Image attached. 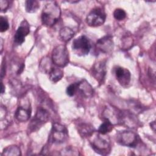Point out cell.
I'll return each mask as SVG.
<instances>
[{
    "label": "cell",
    "instance_id": "ffe728a7",
    "mask_svg": "<svg viewBox=\"0 0 156 156\" xmlns=\"http://www.w3.org/2000/svg\"><path fill=\"white\" fill-rule=\"evenodd\" d=\"M113 128V124L107 119L104 118V121L98 129V132L102 134H107L110 132Z\"/></svg>",
    "mask_w": 156,
    "mask_h": 156
},
{
    "label": "cell",
    "instance_id": "8992f818",
    "mask_svg": "<svg viewBox=\"0 0 156 156\" xmlns=\"http://www.w3.org/2000/svg\"><path fill=\"white\" fill-rule=\"evenodd\" d=\"M91 48L89 39L85 35H81L74 40L72 49L74 53L79 56L87 55Z\"/></svg>",
    "mask_w": 156,
    "mask_h": 156
},
{
    "label": "cell",
    "instance_id": "7c38bea8",
    "mask_svg": "<svg viewBox=\"0 0 156 156\" xmlns=\"http://www.w3.org/2000/svg\"><path fill=\"white\" fill-rule=\"evenodd\" d=\"M92 75L99 83H102L106 74L105 62L99 61L96 63L92 68Z\"/></svg>",
    "mask_w": 156,
    "mask_h": 156
},
{
    "label": "cell",
    "instance_id": "5b68a950",
    "mask_svg": "<svg viewBox=\"0 0 156 156\" xmlns=\"http://www.w3.org/2000/svg\"><path fill=\"white\" fill-rule=\"evenodd\" d=\"M49 119V113L44 107H39L32 120L29 124L28 129L30 132H35L39 129Z\"/></svg>",
    "mask_w": 156,
    "mask_h": 156
},
{
    "label": "cell",
    "instance_id": "484cf974",
    "mask_svg": "<svg viewBox=\"0 0 156 156\" xmlns=\"http://www.w3.org/2000/svg\"><path fill=\"white\" fill-rule=\"evenodd\" d=\"M9 1L6 0L0 1V9L1 12H5L9 7Z\"/></svg>",
    "mask_w": 156,
    "mask_h": 156
},
{
    "label": "cell",
    "instance_id": "9a60e30c",
    "mask_svg": "<svg viewBox=\"0 0 156 156\" xmlns=\"http://www.w3.org/2000/svg\"><path fill=\"white\" fill-rule=\"evenodd\" d=\"M75 35L74 30L68 26L63 27L60 29L59 31V38L63 42L69 41Z\"/></svg>",
    "mask_w": 156,
    "mask_h": 156
},
{
    "label": "cell",
    "instance_id": "7402d4cb",
    "mask_svg": "<svg viewBox=\"0 0 156 156\" xmlns=\"http://www.w3.org/2000/svg\"><path fill=\"white\" fill-rule=\"evenodd\" d=\"M60 154L62 155H80L79 152L77 149L73 147H67L63 149L60 151Z\"/></svg>",
    "mask_w": 156,
    "mask_h": 156
},
{
    "label": "cell",
    "instance_id": "52a82bcc",
    "mask_svg": "<svg viewBox=\"0 0 156 156\" xmlns=\"http://www.w3.org/2000/svg\"><path fill=\"white\" fill-rule=\"evenodd\" d=\"M31 105L29 100L26 97L21 98L19 105L15 112V116L20 122L27 121L31 115Z\"/></svg>",
    "mask_w": 156,
    "mask_h": 156
},
{
    "label": "cell",
    "instance_id": "603a6c76",
    "mask_svg": "<svg viewBox=\"0 0 156 156\" xmlns=\"http://www.w3.org/2000/svg\"><path fill=\"white\" fill-rule=\"evenodd\" d=\"M113 16L118 21L123 20L126 17V13L122 9L118 8L113 12Z\"/></svg>",
    "mask_w": 156,
    "mask_h": 156
},
{
    "label": "cell",
    "instance_id": "30bf717a",
    "mask_svg": "<svg viewBox=\"0 0 156 156\" xmlns=\"http://www.w3.org/2000/svg\"><path fill=\"white\" fill-rule=\"evenodd\" d=\"M30 32V26L27 21L24 20L17 29L14 35V42L18 45L21 44L25 41V37Z\"/></svg>",
    "mask_w": 156,
    "mask_h": 156
},
{
    "label": "cell",
    "instance_id": "277c9868",
    "mask_svg": "<svg viewBox=\"0 0 156 156\" xmlns=\"http://www.w3.org/2000/svg\"><path fill=\"white\" fill-rule=\"evenodd\" d=\"M68 138V130L64 126L57 122H55L52 124L49 136V143L56 144L62 143L66 141Z\"/></svg>",
    "mask_w": 156,
    "mask_h": 156
},
{
    "label": "cell",
    "instance_id": "d4e9b609",
    "mask_svg": "<svg viewBox=\"0 0 156 156\" xmlns=\"http://www.w3.org/2000/svg\"><path fill=\"white\" fill-rule=\"evenodd\" d=\"M77 91V83H75L69 85L67 87L66 92L69 96H73L75 94Z\"/></svg>",
    "mask_w": 156,
    "mask_h": 156
},
{
    "label": "cell",
    "instance_id": "5bb4252c",
    "mask_svg": "<svg viewBox=\"0 0 156 156\" xmlns=\"http://www.w3.org/2000/svg\"><path fill=\"white\" fill-rule=\"evenodd\" d=\"M77 91L85 98H91L93 95V89L91 85L85 79L77 82Z\"/></svg>",
    "mask_w": 156,
    "mask_h": 156
},
{
    "label": "cell",
    "instance_id": "f546056e",
    "mask_svg": "<svg viewBox=\"0 0 156 156\" xmlns=\"http://www.w3.org/2000/svg\"><path fill=\"white\" fill-rule=\"evenodd\" d=\"M2 46H3V40L2 38H1V52L2 51Z\"/></svg>",
    "mask_w": 156,
    "mask_h": 156
},
{
    "label": "cell",
    "instance_id": "4fadbf2b",
    "mask_svg": "<svg viewBox=\"0 0 156 156\" xmlns=\"http://www.w3.org/2000/svg\"><path fill=\"white\" fill-rule=\"evenodd\" d=\"M115 76L117 80L122 86L126 87L130 83L131 75L127 69L121 66L116 67L115 69Z\"/></svg>",
    "mask_w": 156,
    "mask_h": 156
},
{
    "label": "cell",
    "instance_id": "44dd1931",
    "mask_svg": "<svg viewBox=\"0 0 156 156\" xmlns=\"http://www.w3.org/2000/svg\"><path fill=\"white\" fill-rule=\"evenodd\" d=\"M39 7V2L36 0H27L25 2V9L28 13L35 12Z\"/></svg>",
    "mask_w": 156,
    "mask_h": 156
},
{
    "label": "cell",
    "instance_id": "e0dca14e",
    "mask_svg": "<svg viewBox=\"0 0 156 156\" xmlns=\"http://www.w3.org/2000/svg\"><path fill=\"white\" fill-rule=\"evenodd\" d=\"M49 74V79L54 83L58 82L63 77V71L58 67L53 66Z\"/></svg>",
    "mask_w": 156,
    "mask_h": 156
},
{
    "label": "cell",
    "instance_id": "4316f807",
    "mask_svg": "<svg viewBox=\"0 0 156 156\" xmlns=\"http://www.w3.org/2000/svg\"><path fill=\"white\" fill-rule=\"evenodd\" d=\"M5 64H2L1 68V77L2 78L4 75L5 74Z\"/></svg>",
    "mask_w": 156,
    "mask_h": 156
},
{
    "label": "cell",
    "instance_id": "ac0fdd59",
    "mask_svg": "<svg viewBox=\"0 0 156 156\" xmlns=\"http://www.w3.org/2000/svg\"><path fill=\"white\" fill-rule=\"evenodd\" d=\"M20 148L16 145H11L4 149L2 155L5 156H18L21 155Z\"/></svg>",
    "mask_w": 156,
    "mask_h": 156
},
{
    "label": "cell",
    "instance_id": "83f0119b",
    "mask_svg": "<svg viewBox=\"0 0 156 156\" xmlns=\"http://www.w3.org/2000/svg\"><path fill=\"white\" fill-rule=\"evenodd\" d=\"M150 126H151V129L155 132V121H154L151 122L150 123Z\"/></svg>",
    "mask_w": 156,
    "mask_h": 156
},
{
    "label": "cell",
    "instance_id": "cb8c5ba5",
    "mask_svg": "<svg viewBox=\"0 0 156 156\" xmlns=\"http://www.w3.org/2000/svg\"><path fill=\"white\" fill-rule=\"evenodd\" d=\"M9 27V24L7 20L3 17L1 16L0 18V31L1 32H5Z\"/></svg>",
    "mask_w": 156,
    "mask_h": 156
},
{
    "label": "cell",
    "instance_id": "8fae6325",
    "mask_svg": "<svg viewBox=\"0 0 156 156\" xmlns=\"http://www.w3.org/2000/svg\"><path fill=\"white\" fill-rule=\"evenodd\" d=\"M96 45L97 49L103 53L107 54L112 52L114 46L112 37L105 35L99 38L97 41Z\"/></svg>",
    "mask_w": 156,
    "mask_h": 156
},
{
    "label": "cell",
    "instance_id": "7a4b0ae2",
    "mask_svg": "<svg viewBox=\"0 0 156 156\" xmlns=\"http://www.w3.org/2000/svg\"><path fill=\"white\" fill-rule=\"evenodd\" d=\"M90 143L96 152L101 155H107L110 151V140L106 134L94 132L88 137Z\"/></svg>",
    "mask_w": 156,
    "mask_h": 156
},
{
    "label": "cell",
    "instance_id": "d6986e66",
    "mask_svg": "<svg viewBox=\"0 0 156 156\" xmlns=\"http://www.w3.org/2000/svg\"><path fill=\"white\" fill-rule=\"evenodd\" d=\"M52 63H53L52 61L51 62L49 57H46L43 58L40 63V69L41 71L48 74L53 67Z\"/></svg>",
    "mask_w": 156,
    "mask_h": 156
},
{
    "label": "cell",
    "instance_id": "6da1fadb",
    "mask_svg": "<svg viewBox=\"0 0 156 156\" xmlns=\"http://www.w3.org/2000/svg\"><path fill=\"white\" fill-rule=\"evenodd\" d=\"M61 15V10L59 5L55 1L47 3L41 13V21L43 25L51 27L59 20Z\"/></svg>",
    "mask_w": 156,
    "mask_h": 156
},
{
    "label": "cell",
    "instance_id": "9c48e42d",
    "mask_svg": "<svg viewBox=\"0 0 156 156\" xmlns=\"http://www.w3.org/2000/svg\"><path fill=\"white\" fill-rule=\"evenodd\" d=\"M105 19L106 15L104 10L100 7H96L92 9L87 15L86 22L90 26L97 27L103 24Z\"/></svg>",
    "mask_w": 156,
    "mask_h": 156
},
{
    "label": "cell",
    "instance_id": "ba28073f",
    "mask_svg": "<svg viewBox=\"0 0 156 156\" xmlns=\"http://www.w3.org/2000/svg\"><path fill=\"white\" fill-rule=\"evenodd\" d=\"M116 141L122 146L135 147L139 142V137L133 132L121 131L117 133Z\"/></svg>",
    "mask_w": 156,
    "mask_h": 156
},
{
    "label": "cell",
    "instance_id": "f1b7e54d",
    "mask_svg": "<svg viewBox=\"0 0 156 156\" xmlns=\"http://www.w3.org/2000/svg\"><path fill=\"white\" fill-rule=\"evenodd\" d=\"M5 91V88H4V86L2 83V82H1V94H3L4 92Z\"/></svg>",
    "mask_w": 156,
    "mask_h": 156
},
{
    "label": "cell",
    "instance_id": "3957f363",
    "mask_svg": "<svg viewBox=\"0 0 156 156\" xmlns=\"http://www.w3.org/2000/svg\"><path fill=\"white\" fill-rule=\"evenodd\" d=\"M52 61L58 67H65L69 63V52L63 44H60L54 48L52 52Z\"/></svg>",
    "mask_w": 156,
    "mask_h": 156
},
{
    "label": "cell",
    "instance_id": "2e32d148",
    "mask_svg": "<svg viewBox=\"0 0 156 156\" xmlns=\"http://www.w3.org/2000/svg\"><path fill=\"white\" fill-rule=\"evenodd\" d=\"M78 132L82 137L88 138L94 132V129L93 126L87 124L82 123L78 126Z\"/></svg>",
    "mask_w": 156,
    "mask_h": 156
}]
</instances>
